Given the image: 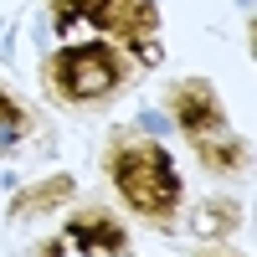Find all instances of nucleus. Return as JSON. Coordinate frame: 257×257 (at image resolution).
<instances>
[{
  "mask_svg": "<svg viewBox=\"0 0 257 257\" xmlns=\"http://www.w3.org/2000/svg\"><path fill=\"white\" fill-rule=\"evenodd\" d=\"M103 170H108L118 201L134 216H144L160 231L175 226L180 206H185V180H180V170L160 139L139 134V128H118L108 139V149H103Z\"/></svg>",
  "mask_w": 257,
  "mask_h": 257,
  "instance_id": "nucleus-1",
  "label": "nucleus"
},
{
  "mask_svg": "<svg viewBox=\"0 0 257 257\" xmlns=\"http://www.w3.org/2000/svg\"><path fill=\"white\" fill-rule=\"evenodd\" d=\"M128 77H134V62L108 41H67L41 62V88L67 108H93V103L118 98Z\"/></svg>",
  "mask_w": 257,
  "mask_h": 257,
  "instance_id": "nucleus-2",
  "label": "nucleus"
},
{
  "mask_svg": "<svg viewBox=\"0 0 257 257\" xmlns=\"http://www.w3.org/2000/svg\"><path fill=\"white\" fill-rule=\"evenodd\" d=\"M57 36L93 26L134 62H160V6L155 0H47Z\"/></svg>",
  "mask_w": 257,
  "mask_h": 257,
  "instance_id": "nucleus-3",
  "label": "nucleus"
},
{
  "mask_svg": "<svg viewBox=\"0 0 257 257\" xmlns=\"http://www.w3.org/2000/svg\"><path fill=\"white\" fill-rule=\"evenodd\" d=\"M165 113H170V123H175L190 144L231 128V118L221 108V93H216L211 77H180V82H170V88H165Z\"/></svg>",
  "mask_w": 257,
  "mask_h": 257,
  "instance_id": "nucleus-4",
  "label": "nucleus"
},
{
  "mask_svg": "<svg viewBox=\"0 0 257 257\" xmlns=\"http://www.w3.org/2000/svg\"><path fill=\"white\" fill-rule=\"evenodd\" d=\"M62 237H67V247L88 252V257H123L128 252L123 221L113 216V211H103V206H82L77 216L62 226Z\"/></svg>",
  "mask_w": 257,
  "mask_h": 257,
  "instance_id": "nucleus-5",
  "label": "nucleus"
},
{
  "mask_svg": "<svg viewBox=\"0 0 257 257\" xmlns=\"http://www.w3.org/2000/svg\"><path fill=\"white\" fill-rule=\"evenodd\" d=\"M77 201V180L72 175H41L26 190L11 196V221H36V216H57Z\"/></svg>",
  "mask_w": 257,
  "mask_h": 257,
  "instance_id": "nucleus-6",
  "label": "nucleus"
},
{
  "mask_svg": "<svg viewBox=\"0 0 257 257\" xmlns=\"http://www.w3.org/2000/svg\"><path fill=\"white\" fill-rule=\"evenodd\" d=\"M196 149V160H201V170L206 175H237V170L247 165V139L242 134H211V139H196L190 144Z\"/></svg>",
  "mask_w": 257,
  "mask_h": 257,
  "instance_id": "nucleus-7",
  "label": "nucleus"
},
{
  "mask_svg": "<svg viewBox=\"0 0 257 257\" xmlns=\"http://www.w3.org/2000/svg\"><path fill=\"white\" fill-rule=\"evenodd\" d=\"M237 226H242V206L231 201V196H211V201L196 206V237L201 242H221Z\"/></svg>",
  "mask_w": 257,
  "mask_h": 257,
  "instance_id": "nucleus-8",
  "label": "nucleus"
},
{
  "mask_svg": "<svg viewBox=\"0 0 257 257\" xmlns=\"http://www.w3.org/2000/svg\"><path fill=\"white\" fill-rule=\"evenodd\" d=\"M36 128V113L26 108V103H21L6 82H0V149H11V144H21Z\"/></svg>",
  "mask_w": 257,
  "mask_h": 257,
  "instance_id": "nucleus-9",
  "label": "nucleus"
},
{
  "mask_svg": "<svg viewBox=\"0 0 257 257\" xmlns=\"http://www.w3.org/2000/svg\"><path fill=\"white\" fill-rule=\"evenodd\" d=\"M67 252H72V247H67V237H47L31 257H67Z\"/></svg>",
  "mask_w": 257,
  "mask_h": 257,
  "instance_id": "nucleus-10",
  "label": "nucleus"
},
{
  "mask_svg": "<svg viewBox=\"0 0 257 257\" xmlns=\"http://www.w3.org/2000/svg\"><path fill=\"white\" fill-rule=\"evenodd\" d=\"M201 257H221V252H201Z\"/></svg>",
  "mask_w": 257,
  "mask_h": 257,
  "instance_id": "nucleus-11",
  "label": "nucleus"
}]
</instances>
